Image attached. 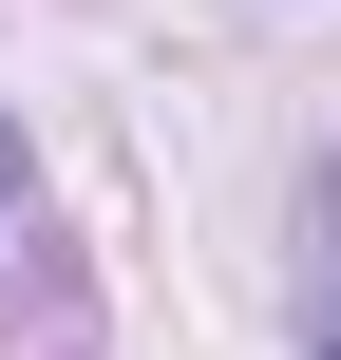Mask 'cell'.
I'll return each mask as SVG.
<instances>
[{"label":"cell","mask_w":341,"mask_h":360,"mask_svg":"<svg viewBox=\"0 0 341 360\" xmlns=\"http://www.w3.org/2000/svg\"><path fill=\"white\" fill-rule=\"evenodd\" d=\"M323 360H341V342H323Z\"/></svg>","instance_id":"cell-1"}]
</instances>
